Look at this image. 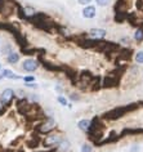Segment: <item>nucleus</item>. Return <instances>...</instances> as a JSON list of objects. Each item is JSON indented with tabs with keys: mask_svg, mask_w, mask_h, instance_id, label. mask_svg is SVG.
<instances>
[{
	"mask_svg": "<svg viewBox=\"0 0 143 152\" xmlns=\"http://www.w3.org/2000/svg\"><path fill=\"white\" fill-rule=\"evenodd\" d=\"M3 106H4V102H3L1 99H0V111L3 110Z\"/></svg>",
	"mask_w": 143,
	"mask_h": 152,
	"instance_id": "aec40b11",
	"label": "nucleus"
},
{
	"mask_svg": "<svg viewBox=\"0 0 143 152\" xmlns=\"http://www.w3.org/2000/svg\"><path fill=\"white\" fill-rule=\"evenodd\" d=\"M89 35L90 37H93V39H103L104 36L107 35V31L103 28H92L89 31Z\"/></svg>",
	"mask_w": 143,
	"mask_h": 152,
	"instance_id": "f03ea898",
	"label": "nucleus"
},
{
	"mask_svg": "<svg viewBox=\"0 0 143 152\" xmlns=\"http://www.w3.org/2000/svg\"><path fill=\"white\" fill-rule=\"evenodd\" d=\"M13 96H14V92L12 89H5L1 94V101L4 102V103H9L10 99L13 98Z\"/></svg>",
	"mask_w": 143,
	"mask_h": 152,
	"instance_id": "20e7f679",
	"label": "nucleus"
},
{
	"mask_svg": "<svg viewBox=\"0 0 143 152\" xmlns=\"http://www.w3.org/2000/svg\"><path fill=\"white\" fill-rule=\"evenodd\" d=\"M59 144H61V150H62V151H67V150H69V147H70L69 140H65V142L62 140V142L59 143Z\"/></svg>",
	"mask_w": 143,
	"mask_h": 152,
	"instance_id": "ddd939ff",
	"label": "nucleus"
},
{
	"mask_svg": "<svg viewBox=\"0 0 143 152\" xmlns=\"http://www.w3.org/2000/svg\"><path fill=\"white\" fill-rule=\"evenodd\" d=\"M142 28H143V22H142Z\"/></svg>",
	"mask_w": 143,
	"mask_h": 152,
	"instance_id": "4be33fe9",
	"label": "nucleus"
},
{
	"mask_svg": "<svg viewBox=\"0 0 143 152\" xmlns=\"http://www.w3.org/2000/svg\"><path fill=\"white\" fill-rule=\"evenodd\" d=\"M37 67H39V62H37L36 59H32V58L26 59V61H23V63H22V68H23L25 71H27V72L36 71Z\"/></svg>",
	"mask_w": 143,
	"mask_h": 152,
	"instance_id": "f257e3e1",
	"label": "nucleus"
},
{
	"mask_svg": "<svg viewBox=\"0 0 143 152\" xmlns=\"http://www.w3.org/2000/svg\"><path fill=\"white\" fill-rule=\"evenodd\" d=\"M23 80H25L26 83H34L35 77H34V76H26V77H23Z\"/></svg>",
	"mask_w": 143,
	"mask_h": 152,
	"instance_id": "a211bd4d",
	"label": "nucleus"
},
{
	"mask_svg": "<svg viewBox=\"0 0 143 152\" xmlns=\"http://www.w3.org/2000/svg\"><path fill=\"white\" fill-rule=\"evenodd\" d=\"M58 102H59V103H61L62 106H67V99H66L65 97H62V96L58 97Z\"/></svg>",
	"mask_w": 143,
	"mask_h": 152,
	"instance_id": "dca6fc26",
	"label": "nucleus"
},
{
	"mask_svg": "<svg viewBox=\"0 0 143 152\" xmlns=\"http://www.w3.org/2000/svg\"><path fill=\"white\" fill-rule=\"evenodd\" d=\"M26 86H28V88H37L35 83H26Z\"/></svg>",
	"mask_w": 143,
	"mask_h": 152,
	"instance_id": "6ab92c4d",
	"label": "nucleus"
},
{
	"mask_svg": "<svg viewBox=\"0 0 143 152\" xmlns=\"http://www.w3.org/2000/svg\"><path fill=\"white\" fill-rule=\"evenodd\" d=\"M135 5H137L138 10H141V12H143V0H137Z\"/></svg>",
	"mask_w": 143,
	"mask_h": 152,
	"instance_id": "2eb2a0df",
	"label": "nucleus"
},
{
	"mask_svg": "<svg viewBox=\"0 0 143 152\" xmlns=\"http://www.w3.org/2000/svg\"><path fill=\"white\" fill-rule=\"evenodd\" d=\"M0 70H1V64H0Z\"/></svg>",
	"mask_w": 143,
	"mask_h": 152,
	"instance_id": "412c9836",
	"label": "nucleus"
},
{
	"mask_svg": "<svg viewBox=\"0 0 143 152\" xmlns=\"http://www.w3.org/2000/svg\"><path fill=\"white\" fill-rule=\"evenodd\" d=\"M7 61H8L9 63H12V64L17 63L18 61H20V54H18V53H13V52H10L9 54H8V57H7Z\"/></svg>",
	"mask_w": 143,
	"mask_h": 152,
	"instance_id": "6e6552de",
	"label": "nucleus"
},
{
	"mask_svg": "<svg viewBox=\"0 0 143 152\" xmlns=\"http://www.w3.org/2000/svg\"><path fill=\"white\" fill-rule=\"evenodd\" d=\"M96 13H97V10H96V7H93V5H86L84 9H82V17L84 18H94L96 17Z\"/></svg>",
	"mask_w": 143,
	"mask_h": 152,
	"instance_id": "7ed1b4c3",
	"label": "nucleus"
},
{
	"mask_svg": "<svg viewBox=\"0 0 143 152\" xmlns=\"http://www.w3.org/2000/svg\"><path fill=\"white\" fill-rule=\"evenodd\" d=\"M77 126L80 128L81 130H84V132H88L89 129H90V120H81V121H79Z\"/></svg>",
	"mask_w": 143,
	"mask_h": 152,
	"instance_id": "1a4fd4ad",
	"label": "nucleus"
},
{
	"mask_svg": "<svg viewBox=\"0 0 143 152\" xmlns=\"http://www.w3.org/2000/svg\"><path fill=\"white\" fill-rule=\"evenodd\" d=\"M93 148L90 144H82L81 146V152H92Z\"/></svg>",
	"mask_w": 143,
	"mask_h": 152,
	"instance_id": "4468645a",
	"label": "nucleus"
},
{
	"mask_svg": "<svg viewBox=\"0 0 143 152\" xmlns=\"http://www.w3.org/2000/svg\"><path fill=\"white\" fill-rule=\"evenodd\" d=\"M62 142V138L59 135H53V137H49L47 140H45V144L48 146H52V144H59Z\"/></svg>",
	"mask_w": 143,
	"mask_h": 152,
	"instance_id": "423d86ee",
	"label": "nucleus"
},
{
	"mask_svg": "<svg viewBox=\"0 0 143 152\" xmlns=\"http://www.w3.org/2000/svg\"><path fill=\"white\" fill-rule=\"evenodd\" d=\"M55 126V121L54 120H48L45 124H43V126L40 128L41 132H49L50 129H53Z\"/></svg>",
	"mask_w": 143,
	"mask_h": 152,
	"instance_id": "0eeeda50",
	"label": "nucleus"
},
{
	"mask_svg": "<svg viewBox=\"0 0 143 152\" xmlns=\"http://www.w3.org/2000/svg\"><path fill=\"white\" fill-rule=\"evenodd\" d=\"M134 39L138 41V43H141V41H143V28H137V31H135L134 34Z\"/></svg>",
	"mask_w": 143,
	"mask_h": 152,
	"instance_id": "9d476101",
	"label": "nucleus"
},
{
	"mask_svg": "<svg viewBox=\"0 0 143 152\" xmlns=\"http://www.w3.org/2000/svg\"><path fill=\"white\" fill-rule=\"evenodd\" d=\"M4 77H7V79H14V80H18V79H21V76L16 75V74H14V72H12L10 70H3L1 75H0V79H4Z\"/></svg>",
	"mask_w": 143,
	"mask_h": 152,
	"instance_id": "39448f33",
	"label": "nucleus"
},
{
	"mask_svg": "<svg viewBox=\"0 0 143 152\" xmlns=\"http://www.w3.org/2000/svg\"><path fill=\"white\" fill-rule=\"evenodd\" d=\"M134 59H135V62H137V63H141V64H142V63H143V50L135 53Z\"/></svg>",
	"mask_w": 143,
	"mask_h": 152,
	"instance_id": "9b49d317",
	"label": "nucleus"
},
{
	"mask_svg": "<svg viewBox=\"0 0 143 152\" xmlns=\"http://www.w3.org/2000/svg\"><path fill=\"white\" fill-rule=\"evenodd\" d=\"M92 1L93 0H77V3L79 4H81V5H89Z\"/></svg>",
	"mask_w": 143,
	"mask_h": 152,
	"instance_id": "f3484780",
	"label": "nucleus"
},
{
	"mask_svg": "<svg viewBox=\"0 0 143 152\" xmlns=\"http://www.w3.org/2000/svg\"><path fill=\"white\" fill-rule=\"evenodd\" d=\"M97 5L99 7H107L108 4H110V0H96Z\"/></svg>",
	"mask_w": 143,
	"mask_h": 152,
	"instance_id": "f8f14e48",
	"label": "nucleus"
}]
</instances>
